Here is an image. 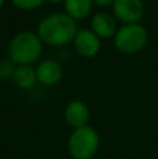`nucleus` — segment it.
<instances>
[{
  "label": "nucleus",
  "mask_w": 158,
  "mask_h": 159,
  "mask_svg": "<svg viewBox=\"0 0 158 159\" xmlns=\"http://www.w3.org/2000/svg\"><path fill=\"white\" fill-rule=\"evenodd\" d=\"M77 31V21L66 13H55L44 17L36 28V34L41 41L49 46H64L73 43Z\"/></svg>",
  "instance_id": "f257e3e1"
},
{
  "label": "nucleus",
  "mask_w": 158,
  "mask_h": 159,
  "mask_svg": "<svg viewBox=\"0 0 158 159\" xmlns=\"http://www.w3.org/2000/svg\"><path fill=\"white\" fill-rule=\"evenodd\" d=\"M44 42L38 34L32 31H21L16 34L8 45L10 60L17 66H31L42 55Z\"/></svg>",
  "instance_id": "f03ea898"
},
{
  "label": "nucleus",
  "mask_w": 158,
  "mask_h": 159,
  "mask_svg": "<svg viewBox=\"0 0 158 159\" xmlns=\"http://www.w3.org/2000/svg\"><path fill=\"white\" fill-rule=\"evenodd\" d=\"M101 138L91 126L73 129L67 141V149L73 159H92L100 149Z\"/></svg>",
  "instance_id": "7ed1b4c3"
},
{
  "label": "nucleus",
  "mask_w": 158,
  "mask_h": 159,
  "mask_svg": "<svg viewBox=\"0 0 158 159\" xmlns=\"http://www.w3.org/2000/svg\"><path fill=\"white\" fill-rule=\"evenodd\" d=\"M148 34L142 24H123L114 36L115 48L123 55H134L147 45Z\"/></svg>",
  "instance_id": "20e7f679"
},
{
  "label": "nucleus",
  "mask_w": 158,
  "mask_h": 159,
  "mask_svg": "<svg viewBox=\"0 0 158 159\" xmlns=\"http://www.w3.org/2000/svg\"><path fill=\"white\" fill-rule=\"evenodd\" d=\"M112 10L122 24H139L144 16V3L143 0H115Z\"/></svg>",
  "instance_id": "39448f33"
},
{
  "label": "nucleus",
  "mask_w": 158,
  "mask_h": 159,
  "mask_svg": "<svg viewBox=\"0 0 158 159\" xmlns=\"http://www.w3.org/2000/svg\"><path fill=\"white\" fill-rule=\"evenodd\" d=\"M76 52L83 57H94L101 49V38L92 30L81 28L73 39Z\"/></svg>",
  "instance_id": "423d86ee"
},
{
  "label": "nucleus",
  "mask_w": 158,
  "mask_h": 159,
  "mask_svg": "<svg viewBox=\"0 0 158 159\" xmlns=\"http://www.w3.org/2000/svg\"><path fill=\"white\" fill-rule=\"evenodd\" d=\"M36 80L41 85L53 87L63 78V67L56 60H44L36 66Z\"/></svg>",
  "instance_id": "0eeeda50"
},
{
  "label": "nucleus",
  "mask_w": 158,
  "mask_h": 159,
  "mask_svg": "<svg viewBox=\"0 0 158 159\" xmlns=\"http://www.w3.org/2000/svg\"><path fill=\"white\" fill-rule=\"evenodd\" d=\"M90 109L83 101H72L67 103L66 109H64V119H66L67 124L72 126L73 129H78V127L87 126L90 121Z\"/></svg>",
  "instance_id": "6e6552de"
},
{
  "label": "nucleus",
  "mask_w": 158,
  "mask_h": 159,
  "mask_svg": "<svg viewBox=\"0 0 158 159\" xmlns=\"http://www.w3.org/2000/svg\"><path fill=\"white\" fill-rule=\"evenodd\" d=\"M91 30L101 39L114 38L116 34V18L106 11H98L91 18Z\"/></svg>",
  "instance_id": "1a4fd4ad"
},
{
  "label": "nucleus",
  "mask_w": 158,
  "mask_h": 159,
  "mask_svg": "<svg viewBox=\"0 0 158 159\" xmlns=\"http://www.w3.org/2000/svg\"><path fill=\"white\" fill-rule=\"evenodd\" d=\"M64 13L73 20L80 21L90 16L94 0H64Z\"/></svg>",
  "instance_id": "9d476101"
},
{
  "label": "nucleus",
  "mask_w": 158,
  "mask_h": 159,
  "mask_svg": "<svg viewBox=\"0 0 158 159\" xmlns=\"http://www.w3.org/2000/svg\"><path fill=\"white\" fill-rule=\"evenodd\" d=\"M11 80L20 89H31L38 82L36 71L32 66H17Z\"/></svg>",
  "instance_id": "9b49d317"
},
{
  "label": "nucleus",
  "mask_w": 158,
  "mask_h": 159,
  "mask_svg": "<svg viewBox=\"0 0 158 159\" xmlns=\"http://www.w3.org/2000/svg\"><path fill=\"white\" fill-rule=\"evenodd\" d=\"M11 2H13V4L16 6L17 8H20V10L31 11V10L39 8L46 0H11Z\"/></svg>",
  "instance_id": "f8f14e48"
},
{
  "label": "nucleus",
  "mask_w": 158,
  "mask_h": 159,
  "mask_svg": "<svg viewBox=\"0 0 158 159\" xmlns=\"http://www.w3.org/2000/svg\"><path fill=\"white\" fill-rule=\"evenodd\" d=\"M16 64L11 60L0 61V80H10L13 78V74L16 71Z\"/></svg>",
  "instance_id": "ddd939ff"
},
{
  "label": "nucleus",
  "mask_w": 158,
  "mask_h": 159,
  "mask_svg": "<svg viewBox=\"0 0 158 159\" xmlns=\"http://www.w3.org/2000/svg\"><path fill=\"white\" fill-rule=\"evenodd\" d=\"M115 0H94V4H97L98 7H109L114 4Z\"/></svg>",
  "instance_id": "4468645a"
},
{
  "label": "nucleus",
  "mask_w": 158,
  "mask_h": 159,
  "mask_svg": "<svg viewBox=\"0 0 158 159\" xmlns=\"http://www.w3.org/2000/svg\"><path fill=\"white\" fill-rule=\"evenodd\" d=\"M50 4H60V3H64V0H46Z\"/></svg>",
  "instance_id": "2eb2a0df"
},
{
  "label": "nucleus",
  "mask_w": 158,
  "mask_h": 159,
  "mask_svg": "<svg viewBox=\"0 0 158 159\" xmlns=\"http://www.w3.org/2000/svg\"><path fill=\"white\" fill-rule=\"evenodd\" d=\"M3 4H4V0H0V8L3 7Z\"/></svg>",
  "instance_id": "dca6fc26"
}]
</instances>
